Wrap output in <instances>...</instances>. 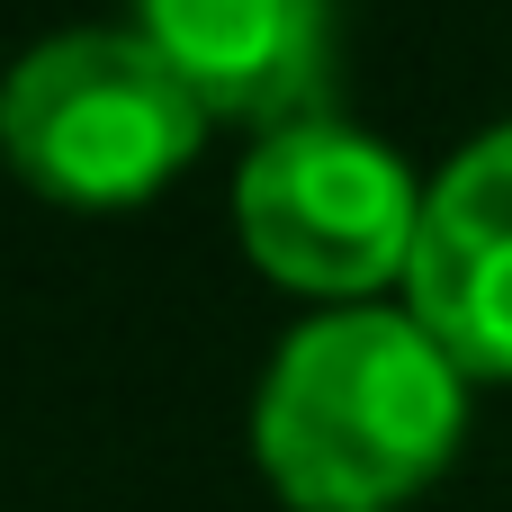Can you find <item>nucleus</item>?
Instances as JSON below:
<instances>
[{
	"label": "nucleus",
	"instance_id": "5",
	"mask_svg": "<svg viewBox=\"0 0 512 512\" xmlns=\"http://www.w3.org/2000/svg\"><path fill=\"white\" fill-rule=\"evenodd\" d=\"M135 36L207 117L297 126L333 81V0H135Z\"/></svg>",
	"mask_w": 512,
	"mask_h": 512
},
{
	"label": "nucleus",
	"instance_id": "2",
	"mask_svg": "<svg viewBox=\"0 0 512 512\" xmlns=\"http://www.w3.org/2000/svg\"><path fill=\"white\" fill-rule=\"evenodd\" d=\"M198 135L207 108L135 27L45 36L0 81V153L63 207H144L189 171Z\"/></svg>",
	"mask_w": 512,
	"mask_h": 512
},
{
	"label": "nucleus",
	"instance_id": "3",
	"mask_svg": "<svg viewBox=\"0 0 512 512\" xmlns=\"http://www.w3.org/2000/svg\"><path fill=\"white\" fill-rule=\"evenodd\" d=\"M234 234L279 288L333 297V306H369L414 261L423 180L378 135H360L342 117H297V126H270L243 153Z\"/></svg>",
	"mask_w": 512,
	"mask_h": 512
},
{
	"label": "nucleus",
	"instance_id": "1",
	"mask_svg": "<svg viewBox=\"0 0 512 512\" xmlns=\"http://www.w3.org/2000/svg\"><path fill=\"white\" fill-rule=\"evenodd\" d=\"M459 423L468 369L405 306H333L279 342L252 450L297 512H396L450 468Z\"/></svg>",
	"mask_w": 512,
	"mask_h": 512
},
{
	"label": "nucleus",
	"instance_id": "4",
	"mask_svg": "<svg viewBox=\"0 0 512 512\" xmlns=\"http://www.w3.org/2000/svg\"><path fill=\"white\" fill-rule=\"evenodd\" d=\"M405 315L468 378H512V126H486L423 189Z\"/></svg>",
	"mask_w": 512,
	"mask_h": 512
}]
</instances>
